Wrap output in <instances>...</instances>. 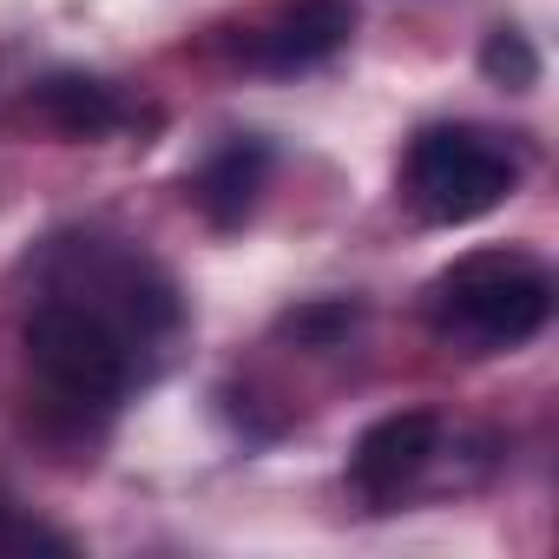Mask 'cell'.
<instances>
[{
  "label": "cell",
  "instance_id": "1",
  "mask_svg": "<svg viewBox=\"0 0 559 559\" xmlns=\"http://www.w3.org/2000/svg\"><path fill=\"white\" fill-rule=\"evenodd\" d=\"M27 356H34V369H40V382L53 395L99 402V408L132 395V382L145 376V362H139L145 343L126 323H112L106 310H93V304H80L67 290H53L27 317Z\"/></svg>",
  "mask_w": 559,
  "mask_h": 559
},
{
  "label": "cell",
  "instance_id": "2",
  "mask_svg": "<svg viewBox=\"0 0 559 559\" xmlns=\"http://www.w3.org/2000/svg\"><path fill=\"white\" fill-rule=\"evenodd\" d=\"M435 317L480 349H520L552 317V276L520 250H474L435 276Z\"/></svg>",
  "mask_w": 559,
  "mask_h": 559
},
{
  "label": "cell",
  "instance_id": "3",
  "mask_svg": "<svg viewBox=\"0 0 559 559\" xmlns=\"http://www.w3.org/2000/svg\"><path fill=\"white\" fill-rule=\"evenodd\" d=\"M513 185H520V152L487 126H428L402 165V191L428 224H474Z\"/></svg>",
  "mask_w": 559,
  "mask_h": 559
},
{
  "label": "cell",
  "instance_id": "4",
  "mask_svg": "<svg viewBox=\"0 0 559 559\" xmlns=\"http://www.w3.org/2000/svg\"><path fill=\"white\" fill-rule=\"evenodd\" d=\"M349 34H356V8H349V0H276L257 27H243L237 53L257 73L290 80V73H310V67L336 60L349 47Z\"/></svg>",
  "mask_w": 559,
  "mask_h": 559
},
{
  "label": "cell",
  "instance_id": "5",
  "mask_svg": "<svg viewBox=\"0 0 559 559\" xmlns=\"http://www.w3.org/2000/svg\"><path fill=\"white\" fill-rule=\"evenodd\" d=\"M435 441H441V421H435L428 408L389 415V421H376V428L356 441V454H349V480H356L369 500H389V493H402V487L435 461Z\"/></svg>",
  "mask_w": 559,
  "mask_h": 559
},
{
  "label": "cell",
  "instance_id": "6",
  "mask_svg": "<svg viewBox=\"0 0 559 559\" xmlns=\"http://www.w3.org/2000/svg\"><path fill=\"white\" fill-rule=\"evenodd\" d=\"M263 185H270V145L263 139H230L204 171H198V211L217 224V230H237L250 211H257V198H263Z\"/></svg>",
  "mask_w": 559,
  "mask_h": 559
},
{
  "label": "cell",
  "instance_id": "7",
  "mask_svg": "<svg viewBox=\"0 0 559 559\" xmlns=\"http://www.w3.org/2000/svg\"><path fill=\"white\" fill-rule=\"evenodd\" d=\"M34 112L53 132H67V139H99V132H112L126 119L119 93L106 80H93V73H53V80H40L34 86Z\"/></svg>",
  "mask_w": 559,
  "mask_h": 559
},
{
  "label": "cell",
  "instance_id": "8",
  "mask_svg": "<svg viewBox=\"0 0 559 559\" xmlns=\"http://www.w3.org/2000/svg\"><path fill=\"white\" fill-rule=\"evenodd\" d=\"M480 73L507 93H526V86H539V53L520 27H493L487 47H480Z\"/></svg>",
  "mask_w": 559,
  "mask_h": 559
},
{
  "label": "cell",
  "instance_id": "9",
  "mask_svg": "<svg viewBox=\"0 0 559 559\" xmlns=\"http://www.w3.org/2000/svg\"><path fill=\"white\" fill-rule=\"evenodd\" d=\"M0 552H67V539L47 533V526H34V520H21L8 507V493H0Z\"/></svg>",
  "mask_w": 559,
  "mask_h": 559
}]
</instances>
